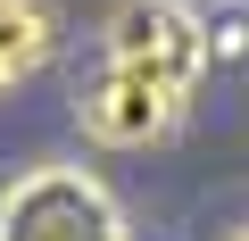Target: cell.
<instances>
[{"label": "cell", "instance_id": "6da1fadb", "mask_svg": "<svg viewBox=\"0 0 249 241\" xmlns=\"http://www.w3.org/2000/svg\"><path fill=\"white\" fill-rule=\"evenodd\" d=\"M199 75H208V17L191 0H124L75 92V116L108 150H150L183 125Z\"/></svg>", "mask_w": 249, "mask_h": 241}, {"label": "cell", "instance_id": "7a4b0ae2", "mask_svg": "<svg viewBox=\"0 0 249 241\" xmlns=\"http://www.w3.org/2000/svg\"><path fill=\"white\" fill-rule=\"evenodd\" d=\"M0 241H124V216L83 167H34L0 191Z\"/></svg>", "mask_w": 249, "mask_h": 241}, {"label": "cell", "instance_id": "3957f363", "mask_svg": "<svg viewBox=\"0 0 249 241\" xmlns=\"http://www.w3.org/2000/svg\"><path fill=\"white\" fill-rule=\"evenodd\" d=\"M50 58V0H0V92Z\"/></svg>", "mask_w": 249, "mask_h": 241}, {"label": "cell", "instance_id": "277c9868", "mask_svg": "<svg viewBox=\"0 0 249 241\" xmlns=\"http://www.w3.org/2000/svg\"><path fill=\"white\" fill-rule=\"evenodd\" d=\"M241 241H249V224H241Z\"/></svg>", "mask_w": 249, "mask_h": 241}]
</instances>
